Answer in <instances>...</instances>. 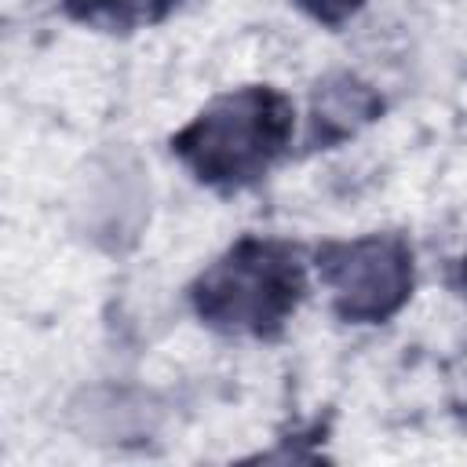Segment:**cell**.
Listing matches in <instances>:
<instances>
[{
	"instance_id": "cell-1",
	"label": "cell",
	"mask_w": 467,
	"mask_h": 467,
	"mask_svg": "<svg viewBox=\"0 0 467 467\" xmlns=\"http://www.w3.org/2000/svg\"><path fill=\"white\" fill-rule=\"evenodd\" d=\"M296 109L270 84L234 88L215 95L182 131L171 135V153L190 175L215 190H241L270 171L288 150Z\"/></svg>"
},
{
	"instance_id": "cell-2",
	"label": "cell",
	"mask_w": 467,
	"mask_h": 467,
	"mask_svg": "<svg viewBox=\"0 0 467 467\" xmlns=\"http://www.w3.org/2000/svg\"><path fill=\"white\" fill-rule=\"evenodd\" d=\"M204 325L226 336H274L303 299L299 252L274 237H241L190 288Z\"/></svg>"
},
{
	"instance_id": "cell-3",
	"label": "cell",
	"mask_w": 467,
	"mask_h": 467,
	"mask_svg": "<svg viewBox=\"0 0 467 467\" xmlns=\"http://www.w3.org/2000/svg\"><path fill=\"white\" fill-rule=\"evenodd\" d=\"M317 274L343 321L376 325L394 317L412 296V244L401 234H365L317 248Z\"/></svg>"
},
{
	"instance_id": "cell-4",
	"label": "cell",
	"mask_w": 467,
	"mask_h": 467,
	"mask_svg": "<svg viewBox=\"0 0 467 467\" xmlns=\"http://www.w3.org/2000/svg\"><path fill=\"white\" fill-rule=\"evenodd\" d=\"M379 113V95L354 73H336L314 91V135L339 142Z\"/></svg>"
},
{
	"instance_id": "cell-5",
	"label": "cell",
	"mask_w": 467,
	"mask_h": 467,
	"mask_svg": "<svg viewBox=\"0 0 467 467\" xmlns=\"http://www.w3.org/2000/svg\"><path fill=\"white\" fill-rule=\"evenodd\" d=\"M179 0H62L66 15L95 26V29H113V33H128V29H142L161 22Z\"/></svg>"
},
{
	"instance_id": "cell-6",
	"label": "cell",
	"mask_w": 467,
	"mask_h": 467,
	"mask_svg": "<svg viewBox=\"0 0 467 467\" xmlns=\"http://www.w3.org/2000/svg\"><path fill=\"white\" fill-rule=\"evenodd\" d=\"M296 4L321 26H343L350 15L365 7V0H296Z\"/></svg>"
},
{
	"instance_id": "cell-7",
	"label": "cell",
	"mask_w": 467,
	"mask_h": 467,
	"mask_svg": "<svg viewBox=\"0 0 467 467\" xmlns=\"http://www.w3.org/2000/svg\"><path fill=\"white\" fill-rule=\"evenodd\" d=\"M463 288H467V259H463Z\"/></svg>"
}]
</instances>
